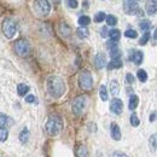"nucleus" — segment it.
<instances>
[{
    "mask_svg": "<svg viewBox=\"0 0 157 157\" xmlns=\"http://www.w3.org/2000/svg\"><path fill=\"white\" fill-rule=\"evenodd\" d=\"M143 58H144V56H143V52H140V51H132V53L129 56V59L136 64H140L143 62Z\"/></svg>",
    "mask_w": 157,
    "mask_h": 157,
    "instance_id": "nucleus-13",
    "label": "nucleus"
},
{
    "mask_svg": "<svg viewBox=\"0 0 157 157\" xmlns=\"http://www.w3.org/2000/svg\"><path fill=\"white\" fill-rule=\"evenodd\" d=\"M25 101H27V103H34V101H35V97L32 96V94H29V96L25 97Z\"/></svg>",
    "mask_w": 157,
    "mask_h": 157,
    "instance_id": "nucleus-39",
    "label": "nucleus"
},
{
    "mask_svg": "<svg viewBox=\"0 0 157 157\" xmlns=\"http://www.w3.org/2000/svg\"><path fill=\"white\" fill-rule=\"evenodd\" d=\"M157 136L156 134H154V136H152V137L150 138V149H151V150H152V151H154V152H155V151H156V144H157Z\"/></svg>",
    "mask_w": 157,
    "mask_h": 157,
    "instance_id": "nucleus-30",
    "label": "nucleus"
},
{
    "mask_svg": "<svg viewBox=\"0 0 157 157\" xmlns=\"http://www.w3.org/2000/svg\"><path fill=\"white\" fill-rule=\"evenodd\" d=\"M105 20H106V23H108V25H115V24L117 23V18H116L115 16H113V15H109V16H106V17H105Z\"/></svg>",
    "mask_w": 157,
    "mask_h": 157,
    "instance_id": "nucleus-28",
    "label": "nucleus"
},
{
    "mask_svg": "<svg viewBox=\"0 0 157 157\" xmlns=\"http://www.w3.org/2000/svg\"><path fill=\"white\" fill-rule=\"evenodd\" d=\"M6 123H7V117H6V115L0 114V128L5 127V126H6Z\"/></svg>",
    "mask_w": 157,
    "mask_h": 157,
    "instance_id": "nucleus-35",
    "label": "nucleus"
},
{
    "mask_svg": "<svg viewBox=\"0 0 157 157\" xmlns=\"http://www.w3.org/2000/svg\"><path fill=\"white\" fill-rule=\"evenodd\" d=\"M76 33H78V38H81V39L87 38V36H88V34H90V32H88L87 27H78V30H76Z\"/></svg>",
    "mask_w": 157,
    "mask_h": 157,
    "instance_id": "nucleus-18",
    "label": "nucleus"
},
{
    "mask_svg": "<svg viewBox=\"0 0 157 157\" xmlns=\"http://www.w3.org/2000/svg\"><path fill=\"white\" fill-rule=\"evenodd\" d=\"M67 2H68V6L71 7V9H76L78 5V0H67Z\"/></svg>",
    "mask_w": 157,
    "mask_h": 157,
    "instance_id": "nucleus-36",
    "label": "nucleus"
},
{
    "mask_svg": "<svg viewBox=\"0 0 157 157\" xmlns=\"http://www.w3.org/2000/svg\"><path fill=\"white\" fill-rule=\"evenodd\" d=\"M78 86L83 91H91L93 87V78L90 71L83 70L78 76Z\"/></svg>",
    "mask_w": 157,
    "mask_h": 157,
    "instance_id": "nucleus-3",
    "label": "nucleus"
},
{
    "mask_svg": "<svg viewBox=\"0 0 157 157\" xmlns=\"http://www.w3.org/2000/svg\"><path fill=\"white\" fill-rule=\"evenodd\" d=\"M18 29V23L13 18H6L2 23V32L6 38H12Z\"/></svg>",
    "mask_w": 157,
    "mask_h": 157,
    "instance_id": "nucleus-4",
    "label": "nucleus"
},
{
    "mask_svg": "<svg viewBox=\"0 0 157 157\" xmlns=\"http://www.w3.org/2000/svg\"><path fill=\"white\" fill-rule=\"evenodd\" d=\"M126 81H127V83H129V85L133 83V82H134V76H133L132 74H127V75H126Z\"/></svg>",
    "mask_w": 157,
    "mask_h": 157,
    "instance_id": "nucleus-38",
    "label": "nucleus"
},
{
    "mask_svg": "<svg viewBox=\"0 0 157 157\" xmlns=\"http://www.w3.org/2000/svg\"><path fill=\"white\" fill-rule=\"evenodd\" d=\"M109 157H129V156H127L124 154H121V152H113Z\"/></svg>",
    "mask_w": 157,
    "mask_h": 157,
    "instance_id": "nucleus-40",
    "label": "nucleus"
},
{
    "mask_svg": "<svg viewBox=\"0 0 157 157\" xmlns=\"http://www.w3.org/2000/svg\"><path fill=\"white\" fill-rule=\"evenodd\" d=\"M28 91H29V86L25 85V83H20L17 86V92H18V94L22 96V97L25 96V93H28Z\"/></svg>",
    "mask_w": 157,
    "mask_h": 157,
    "instance_id": "nucleus-19",
    "label": "nucleus"
},
{
    "mask_svg": "<svg viewBox=\"0 0 157 157\" xmlns=\"http://www.w3.org/2000/svg\"><path fill=\"white\" fill-rule=\"evenodd\" d=\"M34 11L39 16H47L51 11V5L48 0H35L34 1Z\"/></svg>",
    "mask_w": 157,
    "mask_h": 157,
    "instance_id": "nucleus-5",
    "label": "nucleus"
},
{
    "mask_svg": "<svg viewBox=\"0 0 157 157\" xmlns=\"http://www.w3.org/2000/svg\"><path fill=\"white\" fill-rule=\"evenodd\" d=\"M150 28H151V23H150V21H147V20L141 21V23H140V29L147 32Z\"/></svg>",
    "mask_w": 157,
    "mask_h": 157,
    "instance_id": "nucleus-27",
    "label": "nucleus"
},
{
    "mask_svg": "<svg viewBox=\"0 0 157 157\" xmlns=\"http://www.w3.org/2000/svg\"><path fill=\"white\" fill-rule=\"evenodd\" d=\"M63 129V121L62 117L58 115H51L47 122H46V132L48 136L51 137H55V136H58L59 133L62 132Z\"/></svg>",
    "mask_w": 157,
    "mask_h": 157,
    "instance_id": "nucleus-2",
    "label": "nucleus"
},
{
    "mask_svg": "<svg viewBox=\"0 0 157 157\" xmlns=\"http://www.w3.org/2000/svg\"><path fill=\"white\" fill-rule=\"evenodd\" d=\"M108 35L110 36L111 41H114V42H117L121 38V33H120L118 29H111L110 32H108Z\"/></svg>",
    "mask_w": 157,
    "mask_h": 157,
    "instance_id": "nucleus-16",
    "label": "nucleus"
},
{
    "mask_svg": "<svg viewBox=\"0 0 157 157\" xmlns=\"http://www.w3.org/2000/svg\"><path fill=\"white\" fill-rule=\"evenodd\" d=\"M28 138H29V132H28V129L27 128H23L22 129V132L20 133V140L21 143H27L28 141Z\"/></svg>",
    "mask_w": 157,
    "mask_h": 157,
    "instance_id": "nucleus-23",
    "label": "nucleus"
},
{
    "mask_svg": "<svg viewBox=\"0 0 157 157\" xmlns=\"http://www.w3.org/2000/svg\"><path fill=\"white\" fill-rule=\"evenodd\" d=\"M106 46H108L109 50H113V48H116V47H117V42H114V41L110 40V41H108Z\"/></svg>",
    "mask_w": 157,
    "mask_h": 157,
    "instance_id": "nucleus-37",
    "label": "nucleus"
},
{
    "mask_svg": "<svg viewBox=\"0 0 157 157\" xmlns=\"http://www.w3.org/2000/svg\"><path fill=\"white\" fill-rule=\"evenodd\" d=\"M58 32L60 33L62 36H64V38H69L70 34H71V28H70L67 23H60L58 27Z\"/></svg>",
    "mask_w": 157,
    "mask_h": 157,
    "instance_id": "nucleus-10",
    "label": "nucleus"
},
{
    "mask_svg": "<svg viewBox=\"0 0 157 157\" xmlns=\"http://www.w3.org/2000/svg\"><path fill=\"white\" fill-rule=\"evenodd\" d=\"M154 41H156V29H155V32H154Z\"/></svg>",
    "mask_w": 157,
    "mask_h": 157,
    "instance_id": "nucleus-43",
    "label": "nucleus"
},
{
    "mask_svg": "<svg viewBox=\"0 0 157 157\" xmlns=\"http://www.w3.org/2000/svg\"><path fill=\"white\" fill-rule=\"evenodd\" d=\"M90 23H91V18H90L88 16H81V17L78 18V24H80V27H87Z\"/></svg>",
    "mask_w": 157,
    "mask_h": 157,
    "instance_id": "nucleus-24",
    "label": "nucleus"
},
{
    "mask_svg": "<svg viewBox=\"0 0 157 157\" xmlns=\"http://www.w3.org/2000/svg\"><path fill=\"white\" fill-rule=\"evenodd\" d=\"M156 120V113H152V115H150V122H154Z\"/></svg>",
    "mask_w": 157,
    "mask_h": 157,
    "instance_id": "nucleus-42",
    "label": "nucleus"
},
{
    "mask_svg": "<svg viewBox=\"0 0 157 157\" xmlns=\"http://www.w3.org/2000/svg\"><path fill=\"white\" fill-rule=\"evenodd\" d=\"M76 157H88V151L85 145H78L76 147Z\"/></svg>",
    "mask_w": 157,
    "mask_h": 157,
    "instance_id": "nucleus-17",
    "label": "nucleus"
},
{
    "mask_svg": "<svg viewBox=\"0 0 157 157\" xmlns=\"http://www.w3.org/2000/svg\"><path fill=\"white\" fill-rule=\"evenodd\" d=\"M122 67V60L120 58H115L113 59L109 64H108V69L109 70H113V69H118V68H121Z\"/></svg>",
    "mask_w": 157,
    "mask_h": 157,
    "instance_id": "nucleus-15",
    "label": "nucleus"
},
{
    "mask_svg": "<svg viewBox=\"0 0 157 157\" xmlns=\"http://www.w3.org/2000/svg\"><path fill=\"white\" fill-rule=\"evenodd\" d=\"M124 36L126 38H129V39H136L138 36V33L134 29H128L124 32Z\"/></svg>",
    "mask_w": 157,
    "mask_h": 157,
    "instance_id": "nucleus-26",
    "label": "nucleus"
},
{
    "mask_svg": "<svg viewBox=\"0 0 157 157\" xmlns=\"http://www.w3.org/2000/svg\"><path fill=\"white\" fill-rule=\"evenodd\" d=\"M149 39H150V33H149V32H145V34L141 36V39L139 41V44H140V45H145V44L149 41Z\"/></svg>",
    "mask_w": 157,
    "mask_h": 157,
    "instance_id": "nucleus-33",
    "label": "nucleus"
},
{
    "mask_svg": "<svg viewBox=\"0 0 157 157\" xmlns=\"http://www.w3.org/2000/svg\"><path fill=\"white\" fill-rule=\"evenodd\" d=\"M87 96H78L76 98L74 99L73 101V105H71V109H73V113L75 115H81L87 105Z\"/></svg>",
    "mask_w": 157,
    "mask_h": 157,
    "instance_id": "nucleus-6",
    "label": "nucleus"
},
{
    "mask_svg": "<svg viewBox=\"0 0 157 157\" xmlns=\"http://www.w3.org/2000/svg\"><path fill=\"white\" fill-rule=\"evenodd\" d=\"M110 110L115 115H120L122 113V110H123V103H122V100L118 98L113 99L111 100V104H110Z\"/></svg>",
    "mask_w": 157,
    "mask_h": 157,
    "instance_id": "nucleus-9",
    "label": "nucleus"
},
{
    "mask_svg": "<svg viewBox=\"0 0 157 157\" xmlns=\"http://www.w3.org/2000/svg\"><path fill=\"white\" fill-rule=\"evenodd\" d=\"M139 123H140V121H139L138 116L136 114H132V115H131V124H132L133 127H138Z\"/></svg>",
    "mask_w": 157,
    "mask_h": 157,
    "instance_id": "nucleus-31",
    "label": "nucleus"
},
{
    "mask_svg": "<svg viewBox=\"0 0 157 157\" xmlns=\"http://www.w3.org/2000/svg\"><path fill=\"white\" fill-rule=\"evenodd\" d=\"M9 137V132H7V129L5 128V127H2V128H0V141H5L6 139Z\"/></svg>",
    "mask_w": 157,
    "mask_h": 157,
    "instance_id": "nucleus-29",
    "label": "nucleus"
},
{
    "mask_svg": "<svg viewBox=\"0 0 157 157\" xmlns=\"http://www.w3.org/2000/svg\"><path fill=\"white\" fill-rule=\"evenodd\" d=\"M101 36H103V38L108 36V30H106V28H103V29H101Z\"/></svg>",
    "mask_w": 157,
    "mask_h": 157,
    "instance_id": "nucleus-41",
    "label": "nucleus"
},
{
    "mask_svg": "<svg viewBox=\"0 0 157 157\" xmlns=\"http://www.w3.org/2000/svg\"><path fill=\"white\" fill-rule=\"evenodd\" d=\"M105 17H106V15H105L104 12H98V13H96V16H94V21L100 23V22H103V21L105 20Z\"/></svg>",
    "mask_w": 157,
    "mask_h": 157,
    "instance_id": "nucleus-32",
    "label": "nucleus"
},
{
    "mask_svg": "<svg viewBox=\"0 0 157 157\" xmlns=\"http://www.w3.org/2000/svg\"><path fill=\"white\" fill-rule=\"evenodd\" d=\"M123 10L127 15H136L139 11L138 0H123Z\"/></svg>",
    "mask_w": 157,
    "mask_h": 157,
    "instance_id": "nucleus-8",
    "label": "nucleus"
},
{
    "mask_svg": "<svg viewBox=\"0 0 157 157\" xmlns=\"http://www.w3.org/2000/svg\"><path fill=\"white\" fill-rule=\"evenodd\" d=\"M110 131H111V137L115 140H120L121 139V129L116 123H111L110 126Z\"/></svg>",
    "mask_w": 157,
    "mask_h": 157,
    "instance_id": "nucleus-14",
    "label": "nucleus"
},
{
    "mask_svg": "<svg viewBox=\"0 0 157 157\" xmlns=\"http://www.w3.org/2000/svg\"><path fill=\"white\" fill-rule=\"evenodd\" d=\"M118 91H120V86H118L117 81L116 80L111 81V83H110V92H111V94L113 96H117Z\"/></svg>",
    "mask_w": 157,
    "mask_h": 157,
    "instance_id": "nucleus-20",
    "label": "nucleus"
},
{
    "mask_svg": "<svg viewBox=\"0 0 157 157\" xmlns=\"http://www.w3.org/2000/svg\"><path fill=\"white\" fill-rule=\"evenodd\" d=\"M99 96H100L101 100H104V101L108 100V90H106V87L104 85H101L99 87Z\"/></svg>",
    "mask_w": 157,
    "mask_h": 157,
    "instance_id": "nucleus-22",
    "label": "nucleus"
},
{
    "mask_svg": "<svg viewBox=\"0 0 157 157\" xmlns=\"http://www.w3.org/2000/svg\"><path fill=\"white\" fill-rule=\"evenodd\" d=\"M94 64L98 69H103L105 65H106V58L104 56V53H98L94 58Z\"/></svg>",
    "mask_w": 157,
    "mask_h": 157,
    "instance_id": "nucleus-11",
    "label": "nucleus"
},
{
    "mask_svg": "<svg viewBox=\"0 0 157 157\" xmlns=\"http://www.w3.org/2000/svg\"><path fill=\"white\" fill-rule=\"evenodd\" d=\"M15 51L21 57H27L30 53V45L27 40L20 39L15 42Z\"/></svg>",
    "mask_w": 157,
    "mask_h": 157,
    "instance_id": "nucleus-7",
    "label": "nucleus"
},
{
    "mask_svg": "<svg viewBox=\"0 0 157 157\" xmlns=\"http://www.w3.org/2000/svg\"><path fill=\"white\" fill-rule=\"evenodd\" d=\"M138 104H139V98H138L137 96H132L129 98V104H128L129 110H134L138 106Z\"/></svg>",
    "mask_w": 157,
    "mask_h": 157,
    "instance_id": "nucleus-21",
    "label": "nucleus"
},
{
    "mask_svg": "<svg viewBox=\"0 0 157 157\" xmlns=\"http://www.w3.org/2000/svg\"><path fill=\"white\" fill-rule=\"evenodd\" d=\"M137 76H138V78H139V81H141V82H145V81L147 80V74H146V71L143 70V69H139V70H138Z\"/></svg>",
    "mask_w": 157,
    "mask_h": 157,
    "instance_id": "nucleus-25",
    "label": "nucleus"
},
{
    "mask_svg": "<svg viewBox=\"0 0 157 157\" xmlns=\"http://www.w3.org/2000/svg\"><path fill=\"white\" fill-rule=\"evenodd\" d=\"M110 56H111V58H113V59L120 58V50H118L117 47H116V48L110 50Z\"/></svg>",
    "mask_w": 157,
    "mask_h": 157,
    "instance_id": "nucleus-34",
    "label": "nucleus"
},
{
    "mask_svg": "<svg viewBox=\"0 0 157 157\" xmlns=\"http://www.w3.org/2000/svg\"><path fill=\"white\" fill-rule=\"evenodd\" d=\"M67 86L64 80L59 76H50L47 78V91L52 98H60L65 93Z\"/></svg>",
    "mask_w": 157,
    "mask_h": 157,
    "instance_id": "nucleus-1",
    "label": "nucleus"
},
{
    "mask_svg": "<svg viewBox=\"0 0 157 157\" xmlns=\"http://www.w3.org/2000/svg\"><path fill=\"white\" fill-rule=\"evenodd\" d=\"M156 1L157 0H149L147 4H146V12L150 16H155L156 15V10H157Z\"/></svg>",
    "mask_w": 157,
    "mask_h": 157,
    "instance_id": "nucleus-12",
    "label": "nucleus"
}]
</instances>
